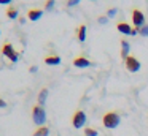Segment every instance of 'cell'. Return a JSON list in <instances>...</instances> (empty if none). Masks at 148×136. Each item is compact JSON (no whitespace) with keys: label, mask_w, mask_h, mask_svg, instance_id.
I'll list each match as a JSON object with an SVG mask.
<instances>
[{"label":"cell","mask_w":148,"mask_h":136,"mask_svg":"<svg viewBox=\"0 0 148 136\" xmlns=\"http://www.w3.org/2000/svg\"><path fill=\"white\" fill-rule=\"evenodd\" d=\"M0 108H7V101L0 98Z\"/></svg>","instance_id":"7402d4cb"},{"label":"cell","mask_w":148,"mask_h":136,"mask_svg":"<svg viewBox=\"0 0 148 136\" xmlns=\"http://www.w3.org/2000/svg\"><path fill=\"white\" fill-rule=\"evenodd\" d=\"M45 63L46 65H59L61 63V57L59 55H48V57H45Z\"/></svg>","instance_id":"8fae6325"},{"label":"cell","mask_w":148,"mask_h":136,"mask_svg":"<svg viewBox=\"0 0 148 136\" xmlns=\"http://www.w3.org/2000/svg\"><path fill=\"white\" fill-rule=\"evenodd\" d=\"M42 16H43L42 9H29V13H27V19H30V21H38Z\"/></svg>","instance_id":"9c48e42d"},{"label":"cell","mask_w":148,"mask_h":136,"mask_svg":"<svg viewBox=\"0 0 148 136\" xmlns=\"http://www.w3.org/2000/svg\"><path fill=\"white\" fill-rule=\"evenodd\" d=\"M132 24H134V28H137V30L145 25V16H143V13L137 8L132 9Z\"/></svg>","instance_id":"5b68a950"},{"label":"cell","mask_w":148,"mask_h":136,"mask_svg":"<svg viewBox=\"0 0 148 136\" xmlns=\"http://www.w3.org/2000/svg\"><path fill=\"white\" fill-rule=\"evenodd\" d=\"M102 123H103V127H105V128H110V130L116 128V127L119 125V116H118V112H115V111H110V112L103 114Z\"/></svg>","instance_id":"6da1fadb"},{"label":"cell","mask_w":148,"mask_h":136,"mask_svg":"<svg viewBox=\"0 0 148 136\" xmlns=\"http://www.w3.org/2000/svg\"><path fill=\"white\" fill-rule=\"evenodd\" d=\"M91 65H92V62L89 59H86L84 55H78L73 60V66H77V68H86V66H91Z\"/></svg>","instance_id":"ba28073f"},{"label":"cell","mask_w":148,"mask_h":136,"mask_svg":"<svg viewBox=\"0 0 148 136\" xmlns=\"http://www.w3.org/2000/svg\"><path fill=\"white\" fill-rule=\"evenodd\" d=\"M84 123H86V114H84V111H81V109L75 111L73 117H72V125H73V128H83Z\"/></svg>","instance_id":"277c9868"},{"label":"cell","mask_w":148,"mask_h":136,"mask_svg":"<svg viewBox=\"0 0 148 136\" xmlns=\"http://www.w3.org/2000/svg\"><path fill=\"white\" fill-rule=\"evenodd\" d=\"M124 65H126V68H127V71H131V73H137L138 70H140V62H138L134 55H129L127 59L124 60Z\"/></svg>","instance_id":"8992f818"},{"label":"cell","mask_w":148,"mask_h":136,"mask_svg":"<svg viewBox=\"0 0 148 136\" xmlns=\"http://www.w3.org/2000/svg\"><path fill=\"white\" fill-rule=\"evenodd\" d=\"M29 71H30V73H35V71H37V66H30Z\"/></svg>","instance_id":"cb8c5ba5"},{"label":"cell","mask_w":148,"mask_h":136,"mask_svg":"<svg viewBox=\"0 0 148 136\" xmlns=\"http://www.w3.org/2000/svg\"><path fill=\"white\" fill-rule=\"evenodd\" d=\"M138 33H140V35H143V37H148V24H145L143 27H140V28H138Z\"/></svg>","instance_id":"e0dca14e"},{"label":"cell","mask_w":148,"mask_h":136,"mask_svg":"<svg viewBox=\"0 0 148 136\" xmlns=\"http://www.w3.org/2000/svg\"><path fill=\"white\" fill-rule=\"evenodd\" d=\"M77 38H78L80 41H84V40H86V25H84V24H81L80 27L77 28Z\"/></svg>","instance_id":"7c38bea8"},{"label":"cell","mask_w":148,"mask_h":136,"mask_svg":"<svg viewBox=\"0 0 148 136\" xmlns=\"http://www.w3.org/2000/svg\"><path fill=\"white\" fill-rule=\"evenodd\" d=\"M107 21H108V19H107V16H100V18H99V22H100V24H103V22L107 24Z\"/></svg>","instance_id":"ffe728a7"},{"label":"cell","mask_w":148,"mask_h":136,"mask_svg":"<svg viewBox=\"0 0 148 136\" xmlns=\"http://www.w3.org/2000/svg\"><path fill=\"white\" fill-rule=\"evenodd\" d=\"M84 135L86 136H97V130L96 128H84Z\"/></svg>","instance_id":"2e32d148"},{"label":"cell","mask_w":148,"mask_h":136,"mask_svg":"<svg viewBox=\"0 0 148 136\" xmlns=\"http://www.w3.org/2000/svg\"><path fill=\"white\" fill-rule=\"evenodd\" d=\"M2 54H3L5 57H8V59H10V62H13V63H16L18 59H19V54L13 49V44H11L10 41H5V43H3Z\"/></svg>","instance_id":"3957f363"},{"label":"cell","mask_w":148,"mask_h":136,"mask_svg":"<svg viewBox=\"0 0 148 136\" xmlns=\"http://www.w3.org/2000/svg\"><path fill=\"white\" fill-rule=\"evenodd\" d=\"M48 93H49V92H48V89H46V87L40 90V93H38V104H42V106L45 104L46 98H48Z\"/></svg>","instance_id":"4fadbf2b"},{"label":"cell","mask_w":148,"mask_h":136,"mask_svg":"<svg viewBox=\"0 0 148 136\" xmlns=\"http://www.w3.org/2000/svg\"><path fill=\"white\" fill-rule=\"evenodd\" d=\"M116 28H118V32H121V33H124V35H135L138 32L137 28H132L127 22H118V24H116Z\"/></svg>","instance_id":"52a82bcc"},{"label":"cell","mask_w":148,"mask_h":136,"mask_svg":"<svg viewBox=\"0 0 148 136\" xmlns=\"http://www.w3.org/2000/svg\"><path fill=\"white\" fill-rule=\"evenodd\" d=\"M18 14H19V11H18L16 6H8V8H7V16L10 19H16Z\"/></svg>","instance_id":"5bb4252c"},{"label":"cell","mask_w":148,"mask_h":136,"mask_svg":"<svg viewBox=\"0 0 148 136\" xmlns=\"http://www.w3.org/2000/svg\"><path fill=\"white\" fill-rule=\"evenodd\" d=\"M129 47H131V44H129L126 40H121V57L124 60L131 55V54H129Z\"/></svg>","instance_id":"30bf717a"},{"label":"cell","mask_w":148,"mask_h":136,"mask_svg":"<svg viewBox=\"0 0 148 136\" xmlns=\"http://www.w3.org/2000/svg\"><path fill=\"white\" fill-rule=\"evenodd\" d=\"M53 6H54V0H46L45 8H46V9H53Z\"/></svg>","instance_id":"ac0fdd59"},{"label":"cell","mask_w":148,"mask_h":136,"mask_svg":"<svg viewBox=\"0 0 148 136\" xmlns=\"http://www.w3.org/2000/svg\"><path fill=\"white\" fill-rule=\"evenodd\" d=\"M11 0H0V5H10Z\"/></svg>","instance_id":"44dd1931"},{"label":"cell","mask_w":148,"mask_h":136,"mask_svg":"<svg viewBox=\"0 0 148 136\" xmlns=\"http://www.w3.org/2000/svg\"><path fill=\"white\" fill-rule=\"evenodd\" d=\"M32 119L35 122V125L43 127V123L46 122V111L42 104H35L32 108Z\"/></svg>","instance_id":"7a4b0ae2"},{"label":"cell","mask_w":148,"mask_h":136,"mask_svg":"<svg viewBox=\"0 0 148 136\" xmlns=\"http://www.w3.org/2000/svg\"><path fill=\"white\" fill-rule=\"evenodd\" d=\"M115 13H116V9H115V8H113V9H110V11H108V16H113Z\"/></svg>","instance_id":"603a6c76"},{"label":"cell","mask_w":148,"mask_h":136,"mask_svg":"<svg viewBox=\"0 0 148 136\" xmlns=\"http://www.w3.org/2000/svg\"><path fill=\"white\" fill-rule=\"evenodd\" d=\"M80 3V0H67V6H75Z\"/></svg>","instance_id":"d6986e66"},{"label":"cell","mask_w":148,"mask_h":136,"mask_svg":"<svg viewBox=\"0 0 148 136\" xmlns=\"http://www.w3.org/2000/svg\"><path fill=\"white\" fill-rule=\"evenodd\" d=\"M49 135V128L48 127H38V128L35 130V133H34V136H48Z\"/></svg>","instance_id":"9a60e30c"}]
</instances>
